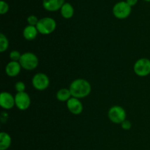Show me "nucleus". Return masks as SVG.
I'll return each mask as SVG.
<instances>
[{
    "label": "nucleus",
    "instance_id": "obj_1",
    "mask_svg": "<svg viewBox=\"0 0 150 150\" xmlns=\"http://www.w3.org/2000/svg\"><path fill=\"white\" fill-rule=\"evenodd\" d=\"M69 89L72 97L81 99L86 98L90 94L92 86L88 81L83 79H78L72 81Z\"/></svg>",
    "mask_w": 150,
    "mask_h": 150
},
{
    "label": "nucleus",
    "instance_id": "obj_2",
    "mask_svg": "<svg viewBox=\"0 0 150 150\" xmlns=\"http://www.w3.org/2000/svg\"><path fill=\"white\" fill-rule=\"evenodd\" d=\"M36 27L39 33L42 35H49L57 28V22L51 17H44L40 19Z\"/></svg>",
    "mask_w": 150,
    "mask_h": 150
},
{
    "label": "nucleus",
    "instance_id": "obj_3",
    "mask_svg": "<svg viewBox=\"0 0 150 150\" xmlns=\"http://www.w3.org/2000/svg\"><path fill=\"white\" fill-rule=\"evenodd\" d=\"M19 63L24 70H33L38 66L39 60L35 54L32 52H26L21 55Z\"/></svg>",
    "mask_w": 150,
    "mask_h": 150
},
{
    "label": "nucleus",
    "instance_id": "obj_4",
    "mask_svg": "<svg viewBox=\"0 0 150 150\" xmlns=\"http://www.w3.org/2000/svg\"><path fill=\"white\" fill-rule=\"evenodd\" d=\"M132 11V7H130L126 1H120L116 3L112 9L114 16L118 19H125L129 17Z\"/></svg>",
    "mask_w": 150,
    "mask_h": 150
},
{
    "label": "nucleus",
    "instance_id": "obj_5",
    "mask_svg": "<svg viewBox=\"0 0 150 150\" xmlns=\"http://www.w3.org/2000/svg\"><path fill=\"white\" fill-rule=\"evenodd\" d=\"M110 121L114 124L121 125L126 120V111L120 105H114L109 109L108 113Z\"/></svg>",
    "mask_w": 150,
    "mask_h": 150
},
{
    "label": "nucleus",
    "instance_id": "obj_6",
    "mask_svg": "<svg viewBox=\"0 0 150 150\" xmlns=\"http://www.w3.org/2000/svg\"><path fill=\"white\" fill-rule=\"evenodd\" d=\"M134 73L140 77H145L150 74V60L146 58L139 59L133 66Z\"/></svg>",
    "mask_w": 150,
    "mask_h": 150
},
{
    "label": "nucleus",
    "instance_id": "obj_7",
    "mask_svg": "<svg viewBox=\"0 0 150 150\" xmlns=\"http://www.w3.org/2000/svg\"><path fill=\"white\" fill-rule=\"evenodd\" d=\"M32 83L33 87L37 90L43 91L48 87L50 81L46 74L42 73H38L33 76Z\"/></svg>",
    "mask_w": 150,
    "mask_h": 150
},
{
    "label": "nucleus",
    "instance_id": "obj_8",
    "mask_svg": "<svg viewBox=\"0 0 150 150\" xmlns=\"http://www.w3.org/2000/svg\"><path fill=\"white\" fill-rule=\"evenodd\" d=\"M16 106L21 111H25L30 106L31 99L26 92H18L15 96Z\"/></svg>",
    "mask_w": 150,
    "mask_h": 150
},
{
    "label": "nucleus",
    "instance_id": "obj_9",
    "mask_svg": "<svg viewBox=\"0 0 150 150\" xmlns=\"http://www.w3.org/2000/svg\"><path fill=\"white\" fill-rule=\"evenodd\" d=\"M67 109L69 110L71 114H75V115H79L81 114L83 111V105L79 98H70L67 102Z\"/></svg>",
    "mask_w": 150,
    "mask_h": 150
},
{
    "label": "nucleus",
    "instance_id": "obj_10",
    "mask_svg": "<svg viewBox=\"0 0 150 150\" xmlns=\"http://www.w3.org/2000/svg\"><path fill=\"white\" fill-rule=\"evenodd\" d=\"M0 105L2 108L6 110L10 109L16 105L15 97L10 92H2L0 95Z\"/></svg>",
    "mask_w": 150,
    "mask_h": 150
},
{
    "label": "nucleus",
    "instance_id": "obj_11",
    "mask_svg": "<svg viewBox=\"0 0 150 150\" xmlns=\"http://www.w3.org/2000/svg\"><path fill=\"white\" fill-rule=\"evenodd\" d=\"M64 3V0H42V7L47 11L55 12L60 10Z\"/></svg>",
    "mask_w": 150,
    "mask_h": 150
},
{
    "label": "nucleus",
    "instance_id": "obj_12",
    "mask_svg": "<svg viewBox=\"0 0 150 150\" xmlns=\"http://www.w3.org/2000/svg\"><path fill=\"white\" fill-rule=\"evenodd\" d=\"M21 68L22 67L20 63H19V62L10 61L6 65V74L9 77H16V76H18L20 73Z\"/></svg>",
    "mask_w": 150,
    "mask_h": 150
},
{
    "label": "nucleus",
    "instance_id": "obj_13",
    "mask_svg": "<svg viewBox=\"0 0 150 150\" xmlns=\"http://www.w3.org/2000/svg\"><path fill=\"white\" fill-rule=\"evenodd\" d=\"M38 31L36 26L28 25L23 31V36L26 40H33L38 35Z\"/></svg>",
    "mask_w": 150,
    "mask_h": 150
},
{
    "label": "nucleus",
    "instance_id": "obj_14",
    "mask_svg": "<svg viewBox=\"0 0 150 150\" xmlns=\"http://www.w3.org/2000/svg\"><path fill=\"white\" fill-rule=\"evenodd\" d=\"M61 15L64 18L70 19L74 15V8L73 5L68 2H65L60 9Z\"/></svg>",
    "mask_w": 150,
    "mask_h": 150
},
{
    "label": "nucleus",
    "instance_id": "obj_15",
    "mask_svg": "<svg viewBox=\"0 0 150 150\" xmlns=\"http://www.w3.org/2000/svg\"><path fill=\"white\" fill-rule=\"evenodd\" d=\"M12 139L6 132L0 133V150H7L11 145Z\"/></svg>",
    "mask_w": 150,
    "mask_h": 150
},
{
    "label": "nucleus",
    "instance_id": "obj_16",
    "mask_svg": "<svg viewBox=\"0 0 150 150\" xmlns=\"http://www.w3.org/2000/svg\"><path fill=\"white\" fill-rule=\"evenodd\" d=\"M70 98H72V95L69 89L63 88L59 89L57 93V99L61 102H67Z\"/></svg>",
    "mask_w": 150,
    "mask_h": 150
},
{
    "label": "nucleus",
    "instance_id": "obj_17",
    "mask_svg": "<svg viewBox=\"0 0 150 150\" xmlns=\"http://www.w3.org/2000/svg\"><path fill=\"white\" fill-rule=\"evenodd\" d=\"M9 47V41L4 34H0V52L3 53L7 50Z\"/></svg>",
    "mask_w": 150,
    "mask_h": 150
},
{
    "label": "nucleus",
    "instance_id": "obj_18",
    "mask_svg": "<svg viewBox=\"0 0 150 150\" xmlns=\"http://www.w3.org/2000/svg\"><path fill=\"white\" fill-rule=\"evenodd\" d=\"M22 54H20L18 51H12L10 53V58L11 59V61H14V62H19L20 60Z\"/></svg>",
    "mask_w": 150,
    "mask_h": 150
},
{
    "label": "nucleus",
    "instance_id": "obj_19",
    "mask_svg": "<svg viewBox=\"0 0 150 150\" xmlns=\"http://www.w3.org/2000/svg\"><path fill=\"white\" fill-rule=\"evenodd\" d=\"M9 10V5L5 1L1 0L0 1V14L4 15L7 13Z\"/></svg>",
    "mask_w": 150,
    "mask_h": 150
},
{
    "label": "nucleus",
    "instance_id": "obj_20",
    "mask_svg": "<svg viewBox=\"0 0 150 150\" xmlns=\"http://www.w3.org/2000/svg\"><path fill=\"white\" fill-rule=\"evenodd\" d=\"M38 21H39V19L38 18V17L34 15H31V16H28L27 18V23L28 24L30 25V26H36L38 24Z\"/></svg>",
    "mask_w": 150,
    "mask_h": 150
},
{
    "label": "nucleus",
    "instance_id": "obj_21",
    "mask_svg": "<svg viewBox=\"0 0 150 150\" xmlns=\"http://www.w3.org/2000/svg\"><path fill=\"white\" fill-rule=\"evenodd\" d=\"M15 89H16L17 93H18V92H25V89H26L25 83L22 81H18L17 83L15 84Z\"/></svg>",
    "mask_w": 150,
    "mask_h": 150
},
{
    "label": "nucleus",
    "instance_id": "obj_22",
    "mask_svg": "<svg viewBox=\"0 0 150 150\" xmlns=\"http://www.w3.org/2000/svg\"><path fill=\"white\" fill-rule=\"evenodd\" d=\"M121 126H122V128L123 130H130V128H131L132 124H131V122L129 121V120H125L122 123Z\"/></svg>",
    "mask_w": 150,
    "mask_h": 150
},
{
    "label": "nucleus",
    "instance_id": "obj_23",
    "mask_svg": "<svg viewBox=\"0 0 150 150\" xmlns=\"http://www.w3.org/2000/svg\"><path fill=\"white\" fill-rule=\"evenodd\" d=\"M126 2L130 6V7H133L136 5L138 3V0H126Z\"/></svg>",
    "mask_w": 150,
    "mask_h": 150
},
{
    "label": "nucleus",
    "instance_id": "obj_24",
    "mask_svg": "<svg viewBox=\"0 0 150 150\" xmlns=\"http://www.w3.org/2000/svg\"><path fill=\"white\" fill-rule=\"evenodd\" d=\"M144 1H150V0H144Z\"/></svg>",
    "mask_w": 150,
    "mask_h": 150
}]
</instances>
